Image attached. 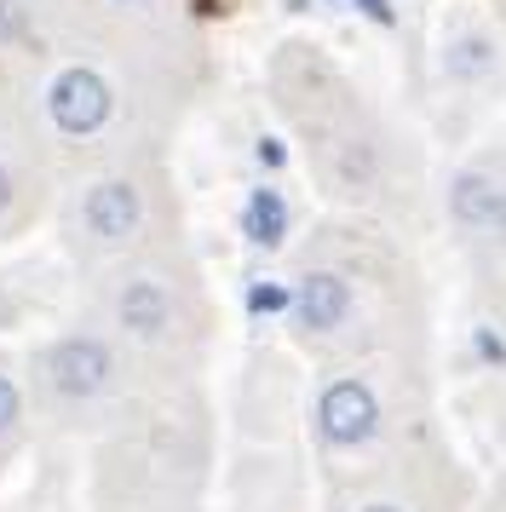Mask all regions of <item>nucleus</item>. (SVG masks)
Returning <instances> with one entry per match:
<instances>
[{"label":"nucleus","mask_w":506,"mask_h":512,"mask_svg":"<svg viewBox=\"0 0 506 512\" xmlns=\"http://www.w3.org/2000/svg\"><path fill=\"white\" fill-rule=\"evenodd\" d=\"M190 6H196V12H225L230 0H190Z\"/></svg>","instance_id":"f8f14e48"},{"label":"nucleus","mask_w":506,"mask_h":512,"mask_svg":"<svg viewBox=\"0 0 506 512\" xmlns=\"http://www.w3.org/2000/svg\"><path fill=\"white\" fill-rule=\"evenodd\" d=\"M167 236H179L167 185H161L156 167L127 162V156L98 162L81 185L69 190L64 213H58V242H64L75 282L115 265V259L156 248Z\"/></svg>","instance_id":"20e7f679"},{"label":"nucleus","mask_w":506,"mask_h":512,"mask_svg":"<svg viewBox=\"0 0 506 512\" xmlns=\"http://www.w3.org/2000/svg\"><path fill=\"white\" fill-rule=\"evenodd\" d=\"M121 81L92 58H64L41 75L35 87V121L41 133L69 156H104L110 133L121 127Z\"/></svg>","instance_id":"39448f33"},{"label":"nucleus","mask_w":506,"mask_h":512,"mask_svg":"<svg viewBox=\"0 0 506 512\" xmlns=\"http://www.w3.org/2000/svg\"><path fill=\"white\" fill-rule=\"evenodd\" d=\"M386 392L368 369H334L311 397V432L322 455H368L386 438Z\"/></svg>","instance_id":"0eeeda50"},{"label":"nucleus","mask_w":506,"mask_h":512,"mask_svg":"<svg viewBox=\"0 0 506 512\" xmlns=\"http://www.w3.org/2000/svg\"><path fill=\"white\" fill-rule=\"evenodd\" d=\"M449 219L472 242L506 248V173L501 167H466L449 185Z\"/></svg>","instance_id":"1a4fd4ad"},{"label":"nucleus","mask_w":506,"mask_h":512,"mask_svg":"<svg viewBox=\"0 0 506 512\" xmlns=\"http://www.w3.org/2000/svg\"><path fill=\"white\" fill-rule=\"evenodd\" d=\"M345 512H420V507L403 501V495H363V501H351Z\"/></svg>","instance_id":"9b49d317"},{"label":"nucleus","mask_w":506,"mask_h":512,"mask_svg":"<svg viewBox=\"0 0 506 512\" xmlns=\"http://www.w3.org/2000/svg\"><path fill=\"white\" fill-rule=\"evenodd\" d=\"M207 426L196 392L150 397L87 443V512H202Z\"/></svg>","instance_id":"f03ea898"},{"label":"nucleus","mask_w":506,"mask_h":512,"mask_svg":"<svg viewBox=\"0 0 506 512\" xmlns=\"http://www.w3.org/2000/svg\"><path fill=\"white\" fill-rule=\"evenodd\" d=\"M98 6H115V12H127V6H138V0H98Z\"/></svg>","instance_id":"ddd939ff"},{"label":"nucleus","mask_w":506,"mask_h":512,"mask_svg":"<svg viewBox=\"0 0 506 512\" xmlns=\"http://www.w3.org/2000/svg\"><path fill=\"white\" fill-rule=\"evenodd\" d=\"M29 443H35V420H29V397H23V357L0 346V484L12 478Z\"/></svg>","instance_id":"9d476101"},{"label":"nucleus","mask_w":506,"mask_h":512,"mask_svg":"<svg viewBox=\"0 0 506 512\" xmlns=\"http://www.w3.org/2000/svg\"><path fill=\"white\" fill-rule=\"evenodd\" d=\"M288 323L305 346H345L368 328V294L363 271H351L340 259L305 265L288 288Z\"/></svg>","instance_id":"423d86ee"},{"label":"nucleus","mask_w":506,"mask_h":512,"mask_svg":"<svg viewBox=\"0 0 506 512\" xmlns=\"http://www.w3.org/2000/svg\"><path fill=\"white\" fill-rule=\"evenodd\" d=\"M41 213H46V179L35 167V156L23 144L0 139V248L35 231Z\"/></svg>","instance_id":"6e6552de"},{"label":"nucleus","mask_w":506,"mask_h":512,"mask_svg":"<svg viewBox=\"0 0 506 512\" xmlns=\"http://www.w3.org/2000/svg\"><path fill=\"white\" fill-rule=\"evenodd\" d=\"M18 357H23V397H29L35 438L87 449L92 438L121 426L133 409H144L150 397H167L144 386V374L127 363V351L115 346L81 305H75V317L46 328L41 340H29Z\"/></svg>","instance_id":"7ed1b4c3"},{"label":"nucleus","mask_w":506,"mask_h":512,"mask_svg":"<svg viewBox=\"0 0 506 512\" xmlns=\"http://www.w3.org/2000/svg\"><path fill=\"white\" fill-rule=\"evenodd\" d=\"M75 288L81 311L127 351L150 392H196V374L213 346V300L179 236L115 259Z\"/></svg>","instance_id":"f257e3e1"}]
</instances>
